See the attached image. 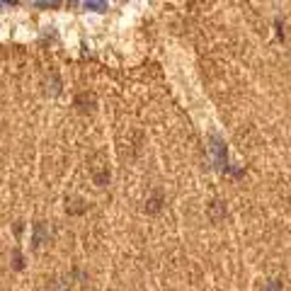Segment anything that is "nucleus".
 <instances>
[{"label": "nucleus", "mask_w": 291, "mask_h": 291, "mask_svg": "<svg viewBox=\"0 0 291 291\" xmlns=\"http://www.w3.org/2000/svg\"><path fill=\"white\" fill-rule=\"evenodd\" d=\"M44 236H46V226H44V221H36V223H34V240H32V243H34V247L39 245L41 240H44Z\"/></svg>", "instance_id": "1"}, {"label": "nucleus", "mask_w": 291, "mask_h": 291, "mask_svg": "<svg viewBox=\"0 0 291 291\" xmlns=\"http://www.w3.org/2000/svg\"><path fill=\"white\" fill-rule=\"evenodd\" d=\"M88 10H95V12H105L107 10V3H102V0H88V3H82Z\"/></svg>", "instance_id": "2"}, {"label": "nucleus", "mask_w": 291, "mask_h": 291, "mask_svg": "<svg viewBox=\"0 0 291 291\" xmlns=\"http://www.w3.org/2000/svg\"><path fill=\"white\" fill-rule=\"evenodd\" d=\"M12 264H15V269H22V267H25V262H22V253H19V247H15V250H12Z\"/></svg>", "instance_id": "3"}, {"label": "nucleus", "mask_w": 291, "mask_h": 291, "mask_svg": "<svg viewBox=\"0 0 291 291\" xmlns=\"http://www.w3.org/2000/svg\"><path fill=\"white\" fill-rule=\"evenodd\" d=\"M158 206H160V197L155 194L153 199L148 201V206H146V211H151V214H153V211H158Z\"/></svg>", "instance_id": "4"}, {"label": "nucleus", "mask_w": 291, "mask_h": 291, "mask_svg": "<svg viewBox=\"0 0 291 291\" xmlns=\"http://www.w3.org/2000/svg\"><path fill=\"white\" fill-rule=\"evenodd\" d=\"M107 180H109V173H107V170H102V173L95 175V182H97V184H105Z\"/></svg>", "instance_id": "5"}, {"label": "nucleus", "mask_w": 291, "mask_h": 291, "mask_svg": "<svg viewBox=\"0 0 291 291\" xmlns=\"http://www.w3.org/2000/svg\"><path fill=\"white\" fill-rule=\"evenodd\" d=\"M36 5H39V8H56L58 3H36Z\"/></svg>", "instance_id": "6"}]
</instances>
